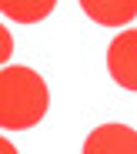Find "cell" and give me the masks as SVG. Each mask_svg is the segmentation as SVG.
Here are the masks:
<instances>
[{
    "label": "cell",
    "mask_w": 137,
    "mask_h": 154,
    "mask_svg": "<svg viewBox=\"0 0 137 154\" xmlns=\"http://www.w3.org/2000/svg\"><path fill=\"white\" fill-rule=\"evenodd\" d=\"M50 104V91L44 77L30 67H4L0 74V127L27 131L34 127Z\"/></svg>",
    "instance_id": "6da1fadb"
},
{
    "label": "cell",
    "mask_w": 137,
    "mask_h": 154,
    "mask_svg": "<svg viewBox=\"0 0 137 154\" xmlns=\"http://www.w3.org/2000/svg\"><path fill=\"white\" fill-rule=\"evenodd\" d=\"M107 70L117 87L137 94V30H120L107 47Z\"/></svg>",
    "instance_id": "7a4b0ae2"
},
{
    "label": "cell",
    "mask_w": 137,
    "mask_h": 154,
    "mask_svg": "<svg viewBox=\"0 0 137 154\" xmlns=\"http://www.w3.org/2000/svg\"><path fill=\"white\" fill-rule=\"evenodd\" d=\"M84 154H137V131L127 124H100L87 134Z\"/></svg>",
    "instance_id": "3957f363"
},
{
    "label": "cell",
    "mask_w": 137,
    "mask_h": 154,
    "mask_svg": "<svg viewBox=\"0 0 137 154\" xmlns=\"http://www.w3.org/2000/svg\"><path fill=\"white\" fill-rule=\"evenodd\" d=\"M80 10L100 27H124L137 17V0H80Z\"/></svg>",
    "instance_id": "277c9868"
},
{
    "label": "cell",
    "mask_w": 137,
    "mask_h": 154,
    "mask_svg": "<svg viewBox=\"0 0 137 154\" xmlns=\"http://www.w3.org/2000/svg\"><path fill=\"white\" fill-rule=\"evenodd\" d=\"M57 7V0H0V10L14 23H37L50 17V10Z\"/></svg>",
    "instance_id": "5b68a950"
},
{
    "label": "cell",
    "mask_w": 137,
    "mask_h": 154,
    "mask_svg": "<svg viewBox=\"0 0 137 154\" xmlns=\"http://www.w3.org/2000/svg\"><path fill=\"white\" fill-rule=\"evenodd\" d=\"M4 154H17V151H14V144H10V141H4Z\"/></svg>",
    "instance_id": "8992f818"
}]
</instances>
